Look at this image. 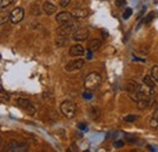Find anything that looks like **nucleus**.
I'll return each mask as SVG.
<instances>
[{
  "label": "nucleus",
  "mask_w": 158,
  "mask_h": 152,
  "mask_svg": "<svg viewBox=\"0 0 158 152\" xmlns=\"http://www.w3.org/2000/svg\"><path fill=\"white\" fill-rule=\"evenodd\" d=\"M101 82H102V78L100 76L98 72H91L89 73L85 80H84V87L88 91H94L101 85Z\"/></svg>",
  "instance_id": "f257e3e1"
},
{
  "label": "nucleus",
  "mask_w": 158,
  "mask_h": 152,
  "mask_svg": "<svg viewBox=\"0 0 158 152\" xmlns=\"http://www.w3.org/2000/svg\"><path fill=\"white\" fill-rule=\"evenodd\" d=\"M60 111L66 118H73L77 113V105L71 100H66L61 103Z\"/></svg>",
  "instance_id": "f03ea898"
},
{
  "label": "nucleus",
  "mask_w": 158,
  "mask_h": 152,
  "mask_svg": "<svg viewBox=\"0 0 158 152\" xmlns=\"http://www.w3.org/2000/svg\"><path fill=\"white\" fill-rule=\"evenodd\" d=\"M17 105H19L28 116H34V114L37 113V107H35V106L32 103V101L28 100V99H24V97L17 99Z\"/></svg>",
  "instance_id": "7ed1b4c3"
},
{
  "label": "nucleus",
  "mask_w": 158,
  "mask_h": 152,
  "mask_svg": "<svg viewBox=\"0 0 158 152\" xmlns=\"http://www.w3.org/2000/svg\"><path fill=\"white\" fill-rule=\"evenodd\" d=\"M27 150H28L27 144L23 142V141H19V140H11L5 146V151L6 152H19L27 151Z\"/></svg>",
  "instance_id": "20e7f679"
},
{
  "label": "nucleus",
  "mask_w": 158,
  "mask_h": 152,
  "mask_svg": "<svg viewBox=\"0 0 158 152\" xmlns=\"http://www.w3.org/2000/svg\"><path fill=\"white\" fill-rule=\"evenodd\" d=\"M77 29V23L74 22H67V23H63L61 24L59 28H57V34L59 36H64V37H68L69 34H73V32Z\"/></svg>",
  "instance_id": "39448f33"
},
{
  "label": "nucleus",
  "mask_w": 158,
  "mask_h": 152,
  "mask_svg": "<svg viewBox=\"0 0 158 152\" xmlns=\"http://www.w3.org/2000/svg\"><path fill=\"white\" fill-rule=\"evenodd\" d=\"M85 65V61L83 58H77V60H72L69 61L67 65H66V71L68 72H73V71H77V70H80L83 68Z\"/></svg>",
  "instance_id": "423d86ee"
},
{
  "label": "nucleus",
  "mask_w": 158,
  "mask_h": 152,
  "mask_svg": "<svg viewBox=\"0 0 158 152\" xmlns=\"http://www.w3.org/2000/svg\"><path fill=\"white\" fill-rule=\"evenodd\" d=\"M23 17H24V10H23L22 7H16V9H14V10L11 11V14H10V21H11L14 24L20 23L21 21L23 19Z\"/></svg>",
  "instance_id": "0eeeda50"
},
{
  "label": "nucleus",
  "mask_w": 158,
  "mask_h": 152,
  "mask_svg": "<svg viewBox=\"0 0 158 152\" xmlns=\"http://www.w3.org/2000/svg\"><path fill=\"white\" fill-rule=\"evenodd\" d=\"M73 39L76 41H84L86 40L89 37V31L86 28H77L74 32H73Z\"/></svg>",
  "instance_id": "6e6552de"
},
{
  "label": "nucleus",
  "mask_w": 158,
  "mask_h": 152,
  "mask_svg": "<svg viewBox=\"0 0 158 152\" xmlns=\"http://www.w3.org/2000/svg\"><path fill=\"white\" fill-rule=\"evenodd\" d=\"M71 15L72 17H76V19H85L89 16V10L85 7H76L72 10Z\"/></svg>",
  "instance_id": "1a4fd4ad"
},
{
  "label": "nucleus",
  "mask_w": 158,
  "mask_h": 152,
  "mask_svg": "<svg viewBox=\"0 0 158 152\" xmlns=\"http://www.w3.org/2000/svg\"><path fill=\"white\" fill-rule=\"evenodd\" d=\"M72 15L71 12H67V11H62L56 15V22L60 24H63V23H67V22H71L72 21Z\"/></svg>",
  "instance_id": "9d476101"
},
{
  "label": "nucleus",
  "mask_w": 158,
  "mask_h": 152,
  "mask_svg": "<svg viewBox=\"0 0 158 152\" xmlns=\"http://www.w3.org/2000/svg\"><path fill=\"white\" fill-rule=\"evenodd\" d=\"M84 53H85L84 48L81 45H79V44H76V45L71 46V49H69V55L73 57L81 56V55H84Z\"/></svg>",
  "instance_id": "9b49d317"
},
{
  "label": "nucleus",
  "mask_w": 158,
  "mask_h": 152,
  "mask_svg": "<svg viewBox=\"0 0 158 152\" xmlns=\"http://www.w3.org/2000/svg\"><path fill=\"white\" fill-rule=\"evenodd\" d=\"M136 102H138L139 110H145V108H147V107L151 105V99H150L148 96H143V97L139 99Z\"/></svg>",
  "instance_id": "f8f14e48"
},
{
  "label": "nucleus",
  "mask_w": 158,
  "mask_h": 152,
  "mask_svg": "<svg viewBox=\"0 0 158 152\" xmlns=\"http://www.w3.org/2000/svg\"><path fill=\"white\" fill-rule=\"evenodd\" d=\"M43 10H44V12L46 15H52V14L56 12V6L50 1H45L43 4Z\"/></svg>",
  "instance_id": "ddd939ff"
},
{
  "label": "nucleus",
  "mask_w": 158,
  "mask_h": 152,
  "mask_svg": "<svg viewBox=\"0 0 158 152\" xmlns=\"http://www.w3.org/2000/svg\"><path fill=\"white\" fill-rule=\"evenodd\" d=\"M139 88H140V85L134 80H129L128 84H127V91H128L129 95H133L136 91H139Z\"/></svg>",
  "instance_id": "4468645a"
},
{
  "label": "nucleus",
  "mask_w": 158,
  "mask_h": 152,
  "mask_svg": "<svg viewBox=\"0 0 158 152\" xmlns=\"http://www.w3.org/2000/svg\"><path fill=\"white\" fill-rule=\"evenodd\" d=\"M142 82H143V85L145 87H147L152 93L155 91V88H156V85H155V80L152 79V77L151 76H146L143 77V79H142Z\"/></svg>",
  "instance_id": "2eb2a0df"
},
{
  "label": "nucleus",
  "mask_w": 158,
  "mask_h": 152,
  "mask_svg": "<svg viewBox=\"0 0 158 152\" xmlns=\"http://www.w3.org/2000/svg\"><path fill=\"white\" fill-rule=\"evenodd\" d=\"M101 45H102V41L99 40V39H93L90 43H89V46H88V49H89V51H91V53H94V51H98L100 48H101Z\"/></svg>",
  "instance_id": "dca6fc26"
},
{
  "label": "nucleus",
  "mask_w": 158,
  "mask_h": 152,
  "mask_svg": "<svg viewBox=\"0 0 158 152\" xmlns=\"http://www.w3.org/2000/svg\"><path fill=\"white\" fill-rule=\"evenodd\" d=\"M150 127H151L152 129H158V108H156V110L153 111L152 116H151Z\"/></svg>",
  "instance_id": "f3484780"
},
{
  "label": "nucleus",
  "mask_w": 158,
  "mask_h": 152,
  "mask_svg": "<svg viewBox=\"0 0 158 152\" xmlns=\"http://www.w3.org/2000/svg\"><path fill=\"white\" fill-rule=\"evenodd\" d=\"M10 19V14L6 10H0V26L5 24Z\"/></svg>",
  "instance_id": "a211bd4d"
},
{
  "label": "nucleus",
  "mask_w": 158,
  "mask_h": 152,
  "mask_svg": "<svg viewBox=\"0 0 158 152\" xmlns=\"http://www.w3.org/2000/svg\"><path fill=\"white\" fill-rule=\"evenodd\" d=\"M56 46H59V48H62V46H64V45H67V43H68V37H64V36H59L57 38H56Z\"/></svg>",
  "instance_id": "6ab92c4d"
},
{
  "label": "nucleus",
  "mask_w": 158,
  "mask_h": 152,
  "mask_svg": "<svg viewBox=\"0 0 158 152\" xmlns=\"http://www.w3.org/2000/svg\"><path fill=\"white\" fill-rule=\"evenodd\" d=\"M156 17H157V12H156V11H152V12H150V14L146 16V19H143V22H145L146 24H148V23H151Z\"/></svg>",
  "instance_id": "aec40b11"
},
{
  "label": "nucleus",
  "mask_w": 158,
  "mask_h": 152,
  "mask_svg": "<svg viewBox=\"0 0 158 152\" xmlns=\"http://www.w3.org/2000/svg\"><path fill=\"white\" fill-rule=\"evenodd\" d=\"M138 119H139V116H136V114H129V116H127L124 118V120L128 122V123H133V122H135Z\"/></svg>",
  "instance_id": "412c9836"
},
{
  "label": "nucleus",
  "mask_w": 158,
  "mask_h": 152,
  "mask_svg": "<svg viewBox=\"0 0 158 152\" xmlns=\"http://www.w3.org/2000/svg\"><path fill=\"white\" fill-rule=\"evenodd\" d=\"M151 77H152L153 80L158 82V66L152 67V70H151Z\"/></svg>",
  "instance_id": "4be33fe9"
},
{
  "label": "nucleus",
  "mask_w": 158,
  "mask_h": 152,
  "mask_svg": "<svg viewBox=\"0 0 158 152\" xmlns=\"http://www.w3.org/2000/svg\"><path fill=\"white\" fill-rule=\"evenodd\" d=\"M131 14H133V10H131L130 7H128V9L124 11V14H123V19H128L130 16H131Z\"/></svg>",
  "instance_id": "5701e85b"
},
{
  "label": "nucleus",
  "mask_w": 158,
  "mask_h": 152,
  "mask_svg": "<svg viewBox=\"0 0 158 152\" xmlns=\"http://www.w3.org/2000/svg\"><path fill=\"white\" fill-rule=\"evenodd\" d=\"M12 1L14 0H0V5H1V7H7L12 4Z\"/></svg>",
  "instance_id": "b1692460"
},
{
  "label": "nucleus",
  "mask_w": 158,
  "mask_h": 152,
  "mask_svg": "<svg viewBox=\"0 0 158 152\" xmlns=\"http://www.w3.org/2000/svg\"><path fill=\"white\" fill-rule=\"evenodd\" d=\"M32 14L33 15H40V9L38 7V5L32 6Z\"/></svg>",
  "instance_id": "393cba45"
},
{
  "label": "nucleus",
  "mask_w": 158,
  "mask_h": 152,
  "mask_svg": "<svg viewBox=\"0 0 158 152\" xmlns=\"http://www.w3.org/2000/svg\"><path fill=\"white\" fill-rule=\"evenodd\" d=\"M69 2H71V0H60V6L61 7H66V6L69 5Z\"/></svg>",
  "instance_id": "a878e982"
},
{
  "label": "nucleus",
  "mask_w": 158,
  "mask_h": 152,
  "mask_svg": "<svg viewBox=\"0 0 158 152\" xmlns=\"http://www.w3.org/2000/svg\"><path fill=\"white\" fill-rule=\"evenodd\" d=\"M7 100H9V95L0 91V101H7Z\"/></svg>",
  "instance_id": "bb28decb"
},
{
  "label": "nucleus",
  "mask_w": 158,
  "mask_h": 152,
  "mask_svg": "<svg viewBox=\"0 0 158 152\" xmlns=\"http://www.w3.org/2000/svg\"><path fill=\"white\" fill-rule=\"evenodd\" d=\"M114 147H123V145H124V141H122V140H118V141H114Z\"/></svg>",
  "instance_id": "cd10ccee"
},
{
  "label": "nucleus",
  "mask_w": 158,
  "mask_h": 152,
  "mask_svg": "<svg viewBox=\"0 0 158 152\" xmlns=\"http://www.w3.org/2000/svg\"><path fill=\"white\" fill-rule=\"evenodd\" d=\"M125 4H127V1H125V0H117V1H116V5H117L118 7H122V6H124Z\"/></svg>",
  "instance_id": "c85d7f7f"
},
{
  "label": "nucleus",
  "mask_w": 158,
  "mask_h": 152,
  "mask_svg": "<svg viewBox=\"0 0 158 152\" xmlns=\"http://www.w3.org/2000/svg\"><path fill=\"white\" fill-rule=\"evenodd\" d=\"M78 128L80 129V130H83V132L88 130V127H86V124H84V123H79V124H78Z\"/></svg>",
  "instance_id": "c756f323"
},
{
  "label": "nucleus",
  "mask_w": 158,
  "mask_h": 152,
  "mask_svg": "<svg viewBox=\"0 0 158 152\" xmlns=\"http://www.w3.org/2000/svg\"><path fill=\"white\" fill-rule=\"evenodd\" d=\"M83 96H84V97H85V99H88V100H89V99H91V94H90V93H84V94H83Z\"/></svg>",
  "instance_id": "7c9ffc66"
},
{
  "label": "nucleus",
  "mask_w": 158,
  "mask_h": 152,
  "mask_svg": "<svg viewBox=\"0 0 158 152\" xmlns=\"http://www.w3.org/2000/svg\"><path fill=\"white\" fill-rule=\"evenodd\" d=\"M1 142H2V139H1V136H0V145H1Z\"/></svg>",
  "instance_id": "2f4dec72"
}]
</instances>
